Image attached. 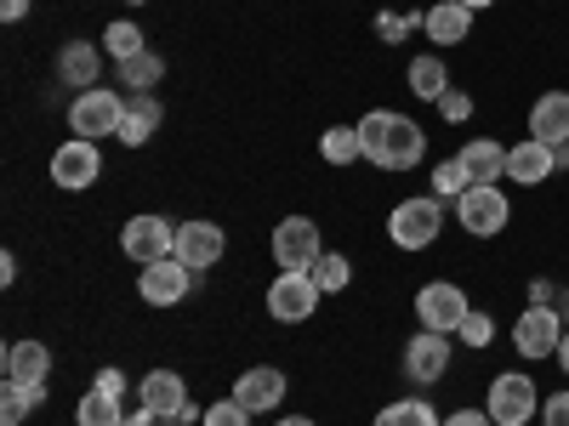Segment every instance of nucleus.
Listing matches in <instances>:
<instances>
[{"mask_svg":"<svg viewBox=\"0 0 569 426\" xmlns=\"http://www.w3.org/2000/svg\"><path fill=\"white\" fill-rule=\"evenodd\" d=\"M98 393L120 398V393H126V375H120V369H103V375H98Z\"/></svg>","mask_w":569,"mask_h":426,"instance_id":"39","label":"nucleus"},{"mask_svg":"<svg viewBox=\"0 0 569 426\" xmlns=\"http://www.w3.org/2000/svg\"><path fill=\"white\" fill-rule=\"evenodd\" d=\"M188 284H194V267H182L177 256H166V262L142 267L137 291H142V302H149V307H177V302L188 296Z\"/></svg>","mask_w":569,"mask_h":426,"instance_id":"12","label":"nucleus"},{"mask_svg":"<svg viewBox=\"0 0 569 426\" xmlns=\"http://www.w3.org/2000/svg\"><path fill=\"white\" fill-rule=\"evenodd\" d=\"M563 329L569 324L558 307H525V318L512 324V347H518V358H547V353H558Z\"/></svg>","mask_w":569,"mask_h":426,"instance_id":"6","label":"nucleus"},{"mask_svg":"<svg viewBox=\"0 0 569 426\" xmlns=\"http://www.w3.org/2000/svg\"><path fill=\"white\" fill-rule=\"evenodd\" d=\"M421 29L433 34L439 45H456V40H467V29H472V12L461 7V0H439V7H427Z\"/></svg>","mask_w":569,"mask_h":426,"instance_id":"22","label":"nucleus"},{"mask_svg":"<svg viewBox=\"0 0 569 426\" xmlns=\"http://www.w3.org/2000/svg\"><path fill=\"white\" fill-rule=\"evenodd\" d=\"M552 160H558V171H569V142H558V149H552Z\"/></svg>","mask_w":569,"mask_h":426,"instance_id":"44","label":"nucleus"},{"mask_svg":"<svg viewBox=\"0 0 569 426\" xmlns=\"http://www.w3.org/2000/svg\"><path fill=\"white\" fill-rule=\"evenodd\" d=\"M445 426H496V420H490V409H456Z\"/></svg>","mask_w":569,"mask_h":426,"instance_id":"38","label":"nucleus"},{"mask_svg":"<svg viewBox=\"0 0 569 426\" xmlns=\"http://www.w3.org/2000/svg\"><path fill=\"white\" fill-rule=\"evenodd\" d=\"M370 426H445V420L433 415V404H421V398H399V404H388L382 415H376Z\"/></svg>","mask_w":569,"mask_h":426,"instance_id":"27","label":"nucleus"},{"mask_svg":"<svg viewBox=\"0 0 569 426\" xmlns=\"http://www.w3.org/2000/svg\"><path fill=\"white\" fill-rule=\"evenodd\" d=\"M149 426H194V420H188V415H154L149 409Z\"/></svg>","mask_w":569,"mask_h":426,"instance_id":"42","label":"nucleus"},{"mask_svg":"<svg viewBox=\"0 0 569 426\" xmlns=\"http://www.w3.org/2000/svg\"><path fill=\"white\" fill-rule=\"evenodd\" d=\"M558 313H563V324H569V296H563V307H558Z\"/></svg>","mask_w":569,"mask_h":426,"instance_id":"49","label":"nucleus"},{"mask_svg":"<svg viewBox=\"0 0 569 426\" xmlns=\"http://www.w3.org/2000/svg\"><path fill=\"white\" fill-rule=\"evenodd\" d=\"M120 426H149V409H137V415H126Z\"/></svg>","mask_w":569,"mask_h":426,"instance_id":"46","label":"nucleus"},{"mask_svg":"<svg viewBox=\"0 0 569 426\" xmlns=\"http://www.w3.org/2000/svg\"><path fill=\"white\" fill-rule=\"evenodd\" d=\"M461 7H467V12H485V7H496V0H461Z\"/></svg>","mask_w":569,"mask_h":426,"instance_id":"48","label":"nucleus"},{"mask_svg":"<svg viewBox=\"0 0 569 426\" xmlns=\"http://www.w3.org/2000/svg\"><path fill=\"white\" fill-rule=\"evenodd\" d=\"M98 171H103V154H98V142H86V136L63 142V149L52 154V182L58 187H91Z\"/></svg>","mask_w":569,"mask_h":426,"instance_id":"14","label":"nucleus"},{"mask_svg":"<svg viewBox=\"0 0 569 426\" xmlns=\"http://www.w3.org/2000/svg\"><path fill=\"white\" fill-rule=\"evenodd\" d=\"M29 12V0H0V18H7V23H18Z\"/></svg>","mask_w":569,"mask_h":426,"instance_id":"41","label":"nucleus"},{"mask_svg":"<svg viewBox=\"0 0 569 426\" xmlns=\"http://www.w3.org/2000/svg\"><path fill=\"white\" fill-rule=\"evenodd\" d=\"M410 91H416V98H427V103H439L445 91H450L445 58H416V63H410Z\"/></svg>","mask_w":569,"mask_h":426,"instance_id":"24","label":"nucleus"},{"mask_svg":"<svg viewBox=\"0 0 569 426\" xmlns=\"http://www.w3.org/2000/svg\"><path fill=\"white\" fill-rule=\"evenodd\" d=\"M558 171V160H552V149H547V142H536V136H525V142H518V149H507V176L512 182H547Z\"/></svg>","mask_w":569,"mask_h":426,"instance_id":"19","label":"nucleus"},{"mask_svg":"<svg viewBox=\"0 0 569 426\" xmlns=\"http://www.w3.org/2000/svg\"><path fill=\"white\" fill-rule=\"evenodd\" d=\"M46 398V387H23V382H7L0 387V426H23V415Z\"/></svg>","mask_w":569,"mask_h":426,"instance_id":"26","label":"nucleus"},{"mask_svg":"<svg viewBox=\"0 0 569 426\" xmlns=\"http://www.w3.org/2000/svg\"><path fill=\"white\" fill-rule=\"evenodd\" d=\"M131 7H142V0H131Z\"/></svg>","mask_w":569,"mask_h":426,"instance_id":"50","label":"nucleus"},{"mask_svg":"<svg viewBox=\"0 0 569 426\" xmlns=\"http://www.w3.org/2000/svg\"><path fill=\"white\" fill-rule=\"evenodd\" d=\"M12 278H18V256L7 251V256H0V284H12Z\"/></svg>","mask_w":569,"mask_h":426,"instance_id":"43","label":"nucleus"},{"mask_svg":"<svg viewBox=\"0 0 569 426\" xmlns=\"http://www.w3.org/2000/svg\"><path fill=\"white\" fill-rule=\"evenodd\" d=\"M319 256H325V240H319V227H313L308 216H284V222L273 227V262H279V267H308V273H313Z\"/></svg>","mask_w":569,"mask_h":426,"instance_id":"9","label":"nucleus"},{"mask_svg":"<svg viewBox=\"0 0 569 426\" xmlns=\"http://www.w3.org/2000/svg\"><path fill=\"white\" fill-rule=\"evenodd\" d=\"M222 251H228V240H222V227L217 222H182L177 227V262L182 267H194V273H206V267H217L222 262Z\"/></svg>","mask_w":569,"mask_h":426,"instance_id":"13","label":"nucleus"},{"mask_svg":"<svg viewBox=\"0 0 569 426\" xmlns=\"http://www.w3.org/2000/svg\"><path fill=\"white\" fill-rule=\"evenodd\" d=\"M103 45H109V52L120 58V63H131V58H142V52H149V45H142V29L137 23H109V34H103Z\"/></svg>","mask_w":569,"mask_h":426,"instance_id":"31","label":"nucleus"},{"mask_svg":"<svg viewBox=\"0 0 569 426\" xmlns=\"http://www.w3.org/2000/svg\"><path fill=\"white\" fill-rule=\"evenodd\" d=\"M273 426H313L308 415H284V420H273Z\"/></svg>","mask_w":569,"mask_h":426,"instance_id":"47","label":"nucleus"},{"mask_svg":"<svg viewBox=\"0 0 569 426\" xmlns=\"http://www.w3.org/2000/svg\"><path fill=\"white\" fill-rule=\"evenodd\" d=\"M467 313H472V302H467L461 284H445V278L439 284H421V296H416L421 329H433V336H456Z\"/></svg>","mask_w":569,"mask_h":426,"instance_id":"5","label":"nucleus"},{"mask_svg":"<svg viewBox=\"0 0 569 426\" xmlns=\"http://www.w3.org/2000/svg\"><path fill=\"white\" fill-rule=\"evenodd\" d=\"M120 120H126V103L114 98L109 85L80 91L74 109H69V125H74V136H86V142H98V136H120Z\"/></svg>","mask_w":569,"mask_h":426,"instance_id":"4","label":"nucleus"},{"mask_svg":"<svg viewBox=\"0 0 569 426\" xmlns=\"http://www.w3.org/2000/svg\"><path fill=\"white\" fill-rule=\"evenodd\" d=\"M541 426H569V393H552L541 404Z\"/></svg>","mask_w":569,"mask_h":426,"instance_id":"37","label":"nucleus"},{"mask_svg":"<svg viewBox=\"0 0 569 426\" xmlns=\"http://www.w3.org/2000/svg\"><path fill=\"white\" fill-rule=\"evenodd\" d=\"M46 375H52V353H46L40 342H12L7 347V382L46 387Z\"/></svg>","mask_w":569,"mask_h":426,"instance_id":"20","label":"nucleus"},{"mask_svg":"<svg viewBox=\"0 0 569 426\" xmlns=\"http://www.w3.org/2000/svg\"><path fill=\"white\" fill-rule=\"evenodd\" d=\"M233 398H240L246 409H273V404H284V369H273V364L246 369L240 382H233Z\"/></svg>","mask_w":569,"mask_h":426,"instance_id":"18","label":"nucleus"},{"mask_svg":"<svg viewBox=\"0 0 569 426\" xmlns=\"http://www.w3.org/2000/svg\"><path fill=\"white\" fill-rule=\"evenodd\" d=\"M319 154H325L330 165H353V160H365V149H359V125H330V131L319 136Z\"/></svg>","mask_w":569,"mask_h":426,"instance_id":"25","label":"nucleus"},{"mask_svg":"<svg viewBox=\"0 0 569 426\" xmlns=\"http://www.w3.org/2000/svg\"><path fill=\"white\" fill-rule=\"evenodd\" d=\"M137 398H142V409H154V415H188V420H206V415H200V404L188 398V387H182V375H177V369H154V375H142Z\"/></svg>","mask_w":569,"mask_h":426,"instance_id":"11","label":"nucleus"},{"mask_svg":"<svg viewBox=\"0 0 569 426\" xmlns=\"http://www.w3.org/2000/svg\"><path fill=\"white\" fill-rule=\"evenodd\" d=\"M120 251L131 256V262H166L171 251H177V227L166 222V216H131L126 222V233H120Z\"/></svg>","mask_w":569,"mask_h":426,"instance_id":"8","label":"nucleus"},{"mask_svg":"<svg viewBox=\"0 0 569 426\" xmlns=\"http://www.w3.org/2000/svg\"><path fill=\"white\" fill-rule=\"evenodd\" d=\"M160 74H166V58H160V52H142V58L120 63V80H126L131 91H154V85H160Z\"/></svg>","mask_w":569,"mask_h":426,"instance_id":"29","label":"nucleus"},{"mask_svg":"<svg viewBox=\"0 0 569 426\" xmlns=\"http://www.w3.org/2000/svg\"><path fill=\"white\" fill-rule=\"evenodd\" d=\"M200 426H251V409H246L240 398H217V404L206 409Z\"/></svg>","mask_w":569,"mask_h":426,"instance_id":"34","label":"nucleus"},{"mask_svg":"<svg viewBox=\"0 0 569 426\" xmlns=\"http://www.w3.org/2000/svg\"><path fill=\"white\" fill-rule=\"evenodd\" d=\"M558 364H563V375H569V329H563V342H558Z\"/></svg>","mask_w":569,"mask_h":426,"instance_id":"45","label":"nucleus"},{"mask_svg":"<svg viewBox=\"0 0 569 426\" xmlns=\"http://www.w3.org/2000/svg\"><path fill=\"white\" fill-rule=\"evenodd\" d=\"M58 80H69V85L91 91L86 80H98V45H86V40H69L63 52H58Z\"/></svg>","mask_w":569,"mask_h":426,"instance_id":"23","label":"nucleus"},{"mask_svg":"<svg viewBox=\"0 0 569 426\" xmlns=\"http://www.w3.org/2000/svg\"><path fill=\"white\" fill-rule=\"evenodd\" d=\"M439 114L461 125V120L472 114V98H467V91H461V85H450V91H445V98H439Z\"/></svg>","mask_w":569,"mask_h":426,"instance_id":"36","label":"nucleus"},{"mask_svg":"<svg viewBox=\"0 0 569 426\" xmlns=\"http://www.w3.org/2000/svg\"><path fill=\"white\" fill-rule=\"evenodd\" d=\"M319 284H313V273L308 267H279V278L268 284V313L279 318V324H302L313 307H319Z\"/></svg>","mask_w":569,"mask_h":426,"instance_id":"3","label":"nucleus"},{"mask_svg":"<svg viewBox=\"0 0 569 426\" xmlns=\"http://www.w3.org/2000/svg\"><path fill=\"white\" fill-rule=\"evenodd\" d=\"M421 18H427V12H382V18H376V34H382V40H405Z\"/></svg>","mask_w":569,"mask_h":426,"instance_id":"35","label":"nucleus"},{"mask_svg":"<svg viewBox=\"0 0 569 426\" xmlns=\"http://www.w3.org/2000/svg\"><path fill=\"white\" fill-rule=\"evenodd\" d=\"M456 336H461L467 347H490V342H496V318H490V313H479V307H472V313L461 318V329H456Z\"/></svg>","mask_w":569,"mask_h":426,"instance_id":"33","label":"nucleus"},{"mask_svg":"<svg viewBox=\"0 0 569 426\" xmlns=\"http://www.w3.org/2000/svg\"><path fill=\"white\" fill-rule=\"evenodd\" d=\"M160 114H166V109H160V98H154V91H142L137 103H126V120H120V142H126V149H142V142L154 136Z\"/></svg>","mask_w":569,"mask_h":426,"instance_id":"21","label":"nucleus"},{"mask_svg":"<svg viewBox=\"0 0 569 426\" xmlns=\"http://www.w3.org/2000/svg\"><path fill=\"white\" fill-rule=\"evenodd\" d=\"M74 420H80V426H120L126 415H120V398H109V393H98V387H91V393L80 398Z\"/></svg>","mask_w":569,"mask_h":426,"instance_id":"28","label":"nucleus"},{"mask_svg":"<svg viewBox=\"0 0 569 426\" xmlns=\"http://www.w3.org/2000/svg\"><path fill=\"white\" fill-rule=\"evenodd\" d=\"M536 382L530 375H518V369H507V375H496L490 382V420L496 426H525L530 415H536Z\"/></svg>","mask_w":569,"mask_h":426,"instance_id":"7","label":"nucleus"},{"mask_svg":"<svg viewBox=\"0 0 569 426\" xmlns=\"http://www.w3.org/2000/svg\"><path fill=\"white\" fill-rule=\"evenodd\" d=\"M530 136L547 142V149L569 142V91H547V98H536V109H530Z\"/></svg>","mask_w":569,"mask_h":426,"instance_id":"17","label":"nucleus"},{"mask_svg":"<svg viewBox=\"0 0 569 426\" xmlns=\"http://www.w3.org/2000/svg\"><path fill=\"white\" fill-rule=\"evenodd\" d=\"M313 284H319L325 296H330V291H348V284H353V262H348V256H330V251H325V256L313 262Z\"/></svg>","mask_w":569,"mask_h":426,"instance_id":"30","label":"nucleus"},{"mask_svg":"<svg viewBox=\"0 0 569 426\" xmlns=\"http://www.w3.org/2000/svg\"><path fill=\"white\" fill-rule=\"evenodd\" d=\"M552 296H558V291H552V284H547V278H536V284H530V307H547Z\"/></svg>","mask_w":569,"mask_h":426,"instance_id":"40","label":"nucleus"},{"mask_svg":"<svg viewBox=\"0 0 569 426\" xmlns=\"http://www.w3.org/2000/svg\"><path fill=\"white\" fill-rule=\"evenodd\" d=\"M456 216H461V227H467V233L490 240V233H501V227H507L512 205H507L501 187H467V194L456 200Z\"/></svg>","mask_w":569,"mask_h":426,"instance_id":"10","label":"nucleus"},{"mask_svg":"<svg viewBox=\"0 0 569 426\" xmlns=\"http://www.w3.org/2000/svg\"><path fill=\"white\" fill-rule=\"evenodd\" d=\"M467 187H472V176H467V165H461V160H445V165L433 171V200H450V205H456V200L467 194Z\"/></svg>","mask_w":569,"mask_h":426,"instance_id":"32","label":"nucleus"},{"mask_svg":"<svg viewBox=\"0 0 569 426\" xmlns=\"http://www.w3.org/2000/svg\"><path fill=\"white\" fill-rule=\"evenodd\" d=\"M439 227H445V200H405L393 216H388V240L399 245V251H427L439 240Z\"/></svg>","mask_w":569,"mask_h":426,"instance_id":"2","label":"nucleus"},{"mask_svg":"<svg viewBox=\"0 0 569 426\" xmlns=\"http://www.w3.org/2000/svg\"><path fill=\"white\" fill-rule=\"evenodd\" d=\"M359 149H365L370 165H382V171H410L427 154V136H421L416 120H405L393 109H370L359 120Z\"/></svg>","mask_w":569,"mask_h":426,"instance_id":"1","label":"nucleus"},{"mask_svg":"<svg viewBox=\"0 0 569 426\" xmlns=\"http://www.w3.org/2000/svg\"><path fill=\"white\" fill-rule=\"evenodd\" d=\"M461 165H467V176H472V187H496L501 176H507V149L496 136H472L467 149L456 154Z\"/></svg>","mask_w":569,"mask_h":426,"instance_id":"16","label":"nucleus"},{"mask_svg":"<svg viewBox=\"0 0 569 426\" xmlns=\"http://www.w3.org/2000/svg\"><path fill=\"white\" fill-rule=\"evenodd\" d=\"M450 369V336H433V329H421V336L405 347V375L410 382H439V375Z\"/></svg>","mask_w":569,"mask_h":426,"instance_id":"15","label":"nucleus"}]
</instances>
